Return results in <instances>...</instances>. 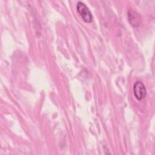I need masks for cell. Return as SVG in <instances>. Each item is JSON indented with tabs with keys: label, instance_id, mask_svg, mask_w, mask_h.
<instances>
[{
	"label": "cell",
	"instance_id": "cell-1",
	"mask_svg": "<svg viewBox=\"0 0 155 155\" xmlns=\"http://www.w3.org/2000/svg\"><path fill=\"white\" fill-rule=\"evenodd\" d=\"M76 10L82 20L87 22L90 23L93 21V15L88 7L82 2L79 1L76 4Z\"/></svg>",
	"mask_w": 155,
	"mask_h": 155
},
{
	"label": "cell",
	"instance_id": "cell-2",
	"mask_svg": "<svg viewBox=\"0 0 155 155\" xmlns=\"http://www.w3.org/2000/svg\"><path fill=\"white\" fill-rule=\"evenodd\" d=\"M133 94L137 101L143 100L147 95V90L144 84L140 81H136L133 85Z\"/></svg>",
	"mask_w": 155,
	"mask_h": 155
},
{
	"label": "cell",
	"instance_id": "cell-3",
	"mask_svg": "<svg viewBox=\"0 0 155 155\" xmlns=\"http://www.w3.org/2000/svg\"><path fill=\"white\" fill-rule=\"evenodd\" d=\"M128 19L130 24L134 27H138L140 25V18L139 14L133 10L128 11Z\"/></svg>",
	"mask_w": 155,
	"mask_h": 155
}]
</instances>
